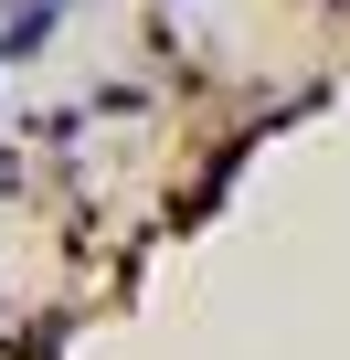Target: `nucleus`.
<instances>
[{"label":"nucleus","mask_w":350,"mask_h":360,"mask_svg":"<svg viewBox=\"0 0 350 360\" xmlns=\"http://www.w3.org/2000/svg\"><path fill=\"white\" fill-rule=\"evenodd\" d=\"M64 11H75V0H0V64H32L64 32Z\"/></svg>","instance_id":"f257e3e1"}]
</instances>
